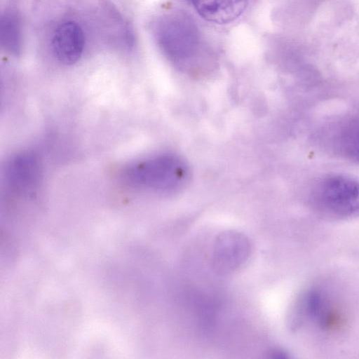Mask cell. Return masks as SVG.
Segmentation results:
<instances>
[{
	"label": "cell",
	"mask_w": 359,
	"mask_h": 359,
	"mask_svg": "<svg viewBox=\"0 0 359 359\" xmlns=\"http://www.w3.org/2000/svg\"><path fill=\"white\" fill-rule=\"evenodd\" d=\"M311 197L323 212L346 216L359 210V182L341 175H329L316 183Z\"/></svg>",
	"instance_id": "2"
},
{
	"label": "cell",
	"mask_w": 359,
	"mask_h": 359,
	"mask_svg": "<svg viewBox=\"0 0 359 359\" xmlns=\"http://www.w3.org/2000/svg\"><path fill=\"white\" fill-rule=\"evenodd\" d=\"M15 20L13 18H6L2 22V35H4L6 44L10 46V49L18 51V27Z\"/></svg>",
	"instance_id": "10"
},
{
	"label": "cell",
	"mask_w": 359,
	"mask_h": 359,
	"mask_svg": "<svg viewBox=\"0 0 359 359\" xmlns=\"http://www.w3.org/2000/svg\"><path fill=\"white\" fill-rule=\"evenodd\" d=\"M180 23L170 25L165 31L163 39L165 49L175 59H184L192 53L194 44V32L186 25Z\"/></svg>",
	"instance_id": "9"
},
{
	"label": "cell",
	"mask_w": 359,
	"mask_h": 359,
	"mask_svg": "<svg viewBox=\"0 0 359 359\" xmlns=\"http://www.w3.org/2000/svg\"><path fill=\"white\" fill-rule=\"evenodd\" d=\"M84 44L83 30L73 21H67L59 25L51 41L55 57L65 65H72L78 61L83 53Z\"/></svg>",
	"instance_id": "6"
},
{
	"label": "cell",
	"mask_w": 359,
	"mask_h": 359,
	"mask_svg": "<svg viewBox=\"0 0 359 359\" xmlns=\"http://www.w3.org/2000/svg\"><path fill=\"white\" fill-rule=\"evenodd\" d=\"M41 164L37 156L29 151L13 156L8 162L6 179L9 187L21 194L33 193L39 184Z\"/></svg>",
	"instance_id": "5"
},
{
	"label": "cell",
	"mask_w": 359,
	"mask_h": 359,
	"mask_svg": "<svg viewBox=\"0 0 359 359\" xmlns=\"http://www.w3.org/2000/svg\"><path fill=\"white\" fill-rule=\"evenodd\" d=\"M330 142L339 156L359 163V113L348 116L335 125Z\"/></svg>",
	"instance_id": "7"
},
{
	"label": "cell",
	"mask_w": 359,
	"mask_h": 359,
	"mask_svg": "<svg viewBox=\"0 0 359 359\" xmlns=\"http://www.w3.org/2000/svg\"><path fill=\"white\" fill-rule=\"evenodd\" d=\"M197 13L205 20L217 24L230 22L245 11L248 0H191Z\"/></svg>",
	"instance_id": "8"
},
{
	"label": "cell",
	"mask_w": 359,
	"mask_h": 359,
	"mask_svg": "<svg viewBox=\"0 0 359 359\" xmlns=\"http://www.w3.org/2000/svg\"><path fill=\"white\" fill-rule=\"evenodd\" d=\"M121 177L125 182L135 187L170 193L185 184L188 168L178 156L162 154L128 165Z\"/></svg>",
	"instance_id": "1"
},
{
	"label": "cell",
	"mask_w": 359,
	"mask_h": 359,
	"mask_svg": "<svg viewBox=\"0 0 359 359\" xmlns=\"http://www.w3.org/2000/svg\"><path fill=\"white\" fill-rule=\"evenodd\" d=\"M299 309L304 317L321 331H333L341 324L340 310L324 289L314 287L308 290L301 300Z\"/></svg>",
	"instance_id": "4"
},
{
	"label": "cell",
	"mask_w": 359,
	"mask_h": 359,
	"mask_svg": "<svg viewBox=\"0 0 359 359\" xmlns=\"http://www.w3.org/2000/svg\"><path fill=\"white\" fill-rule=\"evenodd\" d=\"M251 245L243 233L227 230L220 233L213 244L212 266L218 274L226 275L242 266L249 258Z\"/></svg>",
	"instance_id": "3"
}]
</instances>
